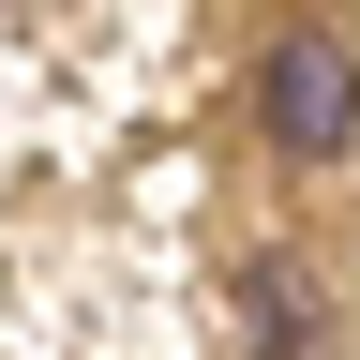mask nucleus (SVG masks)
Returning a JSON list of instances; mask_svg holds the SVG:
<instances>
[{"mask_svg": "<svg viewBox=\"0 0 360 360\" xmlns=\"http://www.w3.org/2000/svg\"><path fill=\"white\" fill-rule=\"evenodd\" d=\"M255 360H330V315L300 270H255Z\"/></svg>", "mask_w": 360, "mask_h": 360, "instance_id": "obj_2", "label": "nucleus"}, {"mask_svg": "<svg viewBox=\"0 0 360 360\" xmlns=\"http://www.w3.org/2000/svg\"><path fill=\"white\" fill-rule=\"evenodd\" d=\"M255 120H270V150H345V120H360V60H345V30H270L255 45Z\"/></svg>", "mask_w": 360, "mask_h": 360, "instance_id": "obj_1", "label": "nucleus"}]
</instances>
